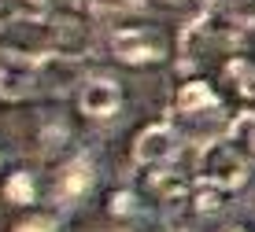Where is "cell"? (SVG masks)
<instances>
[{
	"label": "cell",
	"instance_id": "obj_15",
	"mask_svg": "<svg viewBox=\"0 0 255 232\" xmlns=\"http://www.w3.org/2000/svg\"><path fill=\"white\" fill-rule=\"evenodd\" d=\"M108 210H111V218H133V214H137V192H129V188L111 192Z\"/></svg>",
	"mask_w": 255,
	"mask_h": 232
},
{
	"label": "cell",
	"instance_id": "obj_16",
	"mask_svg": "<svg viewBox=\"0 0 255 232\" xmlns=\"http://www.w3.org/2000/svg\"><path fill=\"white\" fill-rule=\"evenodd\" d=\"M11 232H56V221L45 218V214H30L26 221H19Z\"/></svg>",
	"mask_w": 255,
	"mask_h": 232
},
{
	"label": "cell",
	"instance_id": "obj_17",
	"mask_svg": "<svg viewBox=\"0 0 255 232\" xmlns=\"http://www.w3.org/2000/svg\"><path fill=\"white\" fill-rule=\"evenodd\" d=\"M230 137H241L244 144H248V148L255 151V114H241V122H233Z\"/></svg>",
	"mask_w": 255,
	"mask_h": 232
},
{
	"label": "cell",
	"instance_id": "obj_5",
	"mask_svg": "<svg viewBox=\"0 0 255 232\" xmlns=\"http://www.w3.org/2000/svg\"><path fill=\"white\" fill-rule=\"evenodd\" d=\"M48 22H52V52L74 59H85L93 52V26L85 22L82 11H48Z\"/></svg>",
	"mask_w": 255,
	"mask_h": 232
},
{
	"label": "cell",
	"instance_id": "obj_19",
	"mask_svg": "<svg viewBox=\"0 0 255 232\" xmlns=\"http://www.w3.org/2000/svg\"><path fill=\"white\" fill-rule=\"evenodd\" d=\"M163 232H181V229H170V225H163Z\"/></svg>",
	"mask_w": 255,
	"mask_h": 232
},
{
	"label": "cell",
	"instance_id": "obj_12",
	"mask_svg": "<svg viewBox=\"0 0 255 232\" xmlns=\"http://www.w3.org/2000/svg\"><path fill=\"white\" fill-rule=\"evenodd\" d=\"M222 77H226V85H230L244 103H255V63H252V59L230 56L226 67H222Z\"/></svg>",
	"mask_w": 255,
	"mask_h": 232
},
{
	"label": "cell",
	"instance_id": "obj_1",
	"mask_svg": "<svg viewBox=\"0 0 255 232\" xmlns=\"http://www.w3.org/2000/svg\"><path fill=\"white\" fill-rule=\"evenodd\" d=\"M241 30H244L241 22H233V19H226V15L204 7L178 37V67L185 70V74H192V70H200L211 56L233 52L237 44H241Z\"/></svg>",
	"mask_w": 255,
	"mask_h": 232
},
{
	"label": "cell",
	"instance_id": "obj_11",
	"mask_svg": "<svg viewBox=\"0 0 255 232\" xmlns=\"http://www.w3.org/2000/svg\"><path fill=\"white\" fill-rule=\"evenodd\" d=\"M137 11H144V0H89V19L100 26H115V30Z\"/></svg>",
	"mask_w": 255,
	"mask_h": 232
},
{
	"label": "cell",
	"instance_id": "obj_6",
	"mask_svg": "<svg viewBox=\"0 0 255 232\" xmlns=\"http://www.w3.org/2000/svg\"><path fill=\"white\" fill-rule=\"evenodd\" d=\"M174 158H178V133H174V126L159 122V126H148L137 137V144H133V162L137 166L155 169V173L163 177V169L170 166Z\"/></svg>",
	"mask_w": 255,
	"mask_h": 232
},
{
	"label": "cell",
	"instance_id": "obj_14",
	"mask_svg": "<svg viewBox=\"0 0 255 232\" xmlns=\"http://www.w3.org/2000/svg\"><path fill=\"white\" fill-rule=\"evenodd\" d=\"M204 7H211V11H218V15H226V19H233V22H241L244 30H248V26H255V0H207Z\"/></svg>",
	"mask_w": 255,
	"mask_h": 232
},
{
	"label": "cell",
	"instance_id": "obj_18",
	"mask_svg": "<svg viewBox=\"0 0 255 232\" xmlns=\"http://www.w3.org/2000/svg\"><path fill=\"white\" fill-rule=\"evenodd\" d=\"M218 232H244L241 225H226V229H218Z\"/></svg>",
	"mask_w": 255,
	"mask_h": 232
},
{
	"label": "cell",
	"instance_id": "obj_8",
	"mask_svg": "<svg viewBox=\"0 0 255 232\" xmlns=\"http://www.w3.org/2000/svg\"><path fill=\"white\" fill-rule=\"evenodd\" d=\"M78 107L89 118H115L119 107H122V85L115 77H104V74L85 77L78 85Z\"/></svg>",
	"mask_w": 255,
	"mask_h": 232
},
{
	"label": "cell",
	"instance_id": "obj_13",
	"mask_svg": "<svg viewBox=\"0 0 255 232\" xmlns=\"http://www.w3.org/2000/svg\"><path fill=\"white\" fill-rule=\"evenodd\" d=\"M4 199H7V203H15V207H30V203L37 199V184H33V173H26V169H15V173L4 181Z\"/></svg>",
	"mask_w": 255,
	"mask_h": 232
},
{
	"label": "cell",
	"instance_id": "obj_20",
	"mask_svg": "<svg viewBox=\"0 0 255 232\" xmlns=\"http://www.w3.org/2000/svg\"><path fill=\"white\" fill-rule=\"evenodd\" d=\"M252 207H255V199H252Z\"/></svg>",
	"mask_w": 255,
	"mask_h": 232
},
{
	"label": "cell",
	"instance_id": "obj_3",
	"mask_svg": "<svg viewBox=\"0 0 255 232\" xmlns=\"http://www.w3.org/2000/svg\"><path fill=\"white\" fill-rule=\"evenodd\" d=\"M170 52V37L155 26H119L111 33V56L126 67H152L163 63Z\"/></svg>",
	"mask_w": 255,
	"mask_h": 232
},
{
	"label": "cell",
	"instance_id": "obj_10",
	"mask_svg": "<svg viewBox=\"0 0 255 232\" xmlns=\"http://www.w3.org/2000/svg\"><path fill=\"white\" fill-rule=\"evenodd\" d=\"M215 107H218V92L204 77H189V81L178 88V96H174L178 118H196V114H207V111H215Z\"/></svg>",
	"mask_w": 255,
	"mask_h": 232
},
{
	"label": "cell",
	"instance_id": "obj_7",
	"mask_svg": "<svg viewBox=\"0 0 255 232\" xmlns=\"http://www.w3.org/2000/svg\"><path fill=\"white\" fill-rule=\"evenodd\" d=\"M85 81L82 59L74 56H59V52H48V56H37V88L52 96H63L70 88H78Z\"/></svg>",
	"mask_w": 255,
	"mask_h": 232
},
{
	"label": "cell",
	"instance_id": "obj_2",
	"mask_svg": "<svg viewBox=\"0 0 255 232\" xmlns=\"http://www.w3.org/2000/svg\"><path fill=\"white\" fill-rule=\"evenodd\" d=\"M196 177L218 184L226 192H241L252 177V166L248 158L237 151L233 140H211V144L200 148V158H196Z\"/></svg>",
	"mask_w": 255,
	"mask_h": 232
},
{
	"label": "cell",
	"instance_id": "obj_21",
	"mask_svg": "<svg viewBox=\"0 0 255 232\" xmlns=\"http://www.w3.org/2000/svg\"><path fill=\"white\" fill-rule=\"evenodd\" d=\"M0 52H4V48H0Z\"/></svg>",
	"mask_w": 255,
	"mask_h": 232
},
{
	"label": "cell",
	"instance_id": "obj_9",
	"mask_svg": "<svg viewBox=\"0 0 255 232\" xmlns=\"http://www.w3.org/2000/svg\"><path fill=\"white\" fill-rule=\"evenodd\" d=\"M93 184H96V166H93V158L74 155L70 162L59 166L56 184H52V195H56L59 203H78V199H85V195L93 192Z\"/></svg>",
	"mask_w": 255,
	"mask_h": 232
},
{
	"label": "cell",
	"instance_id": "obj_4",
	"mask_svg": "<svg viewBox=\"0 0 255 232\" xmlns=\"http://www.w3.org/2000/svg\"><path fill=\"white\" fill-rule=\"evenodd\" d=\"M33 92H37V56L19 48H4L0 52V100L19 103Z\"/></svg>",
	"mask_w": 255,
	"mask_h": 232
}]
</instances>
